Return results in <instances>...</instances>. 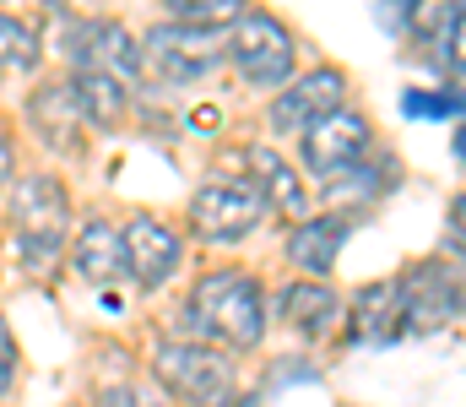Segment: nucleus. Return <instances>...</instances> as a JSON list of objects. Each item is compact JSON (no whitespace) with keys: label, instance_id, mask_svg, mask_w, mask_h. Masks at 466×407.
I'll return each instance as SVG.
<instances>
[{"label":"nucleus","instance_id":"obj_1","mask_svg":"<svg viewBox=\"0 0 466 407\" xmlns=\"http://www.w3.org/2000/svg\"><path fill=\"white\" fill-rule=\"evenodd\" d=\"M190 310H196V321L207 326V342H212V348H233V353L260 348V337H266V326H271V321H266V293H260V282L244 267L207 271V277L190 288Z\"/></svg>","mask_w":466,"mask_h":407},{"label":"nucleus","instance_id":"obj_2","mask_svg":"<svg viewBox=\"0 0 466 407\" xmlns=\"http://www.w3.org/2000/svg\"><path fill=\"white\" fill-rule=\"evenodd\" d=\"M223 60H228L249 87L277 93V87L293 82V71H299L293 27H288L282 16L260 11V5H244L228 27H223Z\"/></svg>","mask_w":466,"mask_h":407},{"label":"nucleus","instance_id":"obj_3","mask_svg":"<svg viewBox=\"0 0 466 407\" xmlns=\"http://www.w3.org/2000/svg\"><path fill=\"white\" fill-rule=\"evenodd\" d=\"M152 381L163 386V397L185 407H233L238 397V370L228 364L223 348L207 342H157L152 353Z\"/></svg>","mask_w":466,"mask_h":407},{"label":"nucleus","instance_id":"obj_4","mask_svg":"<svg viewBox=\"0 0 466 407\" xmlns=\"http://www.w3.org/2000/svg\"><path fill=\"white\" fill-rule=\"evenodd\" d=\"M396 304H401V331L407 337H434L461 321V261L423 256L396 277Z\"/></svg>","mask_w":466,"mask_h":407},{"label":"nucleus","instance_id":"obj_5","mask_svg":"<svg viewBox=\"0 0 466 407\" xmlns=\"http://www.w3.org/2000/svg\"><path fill=\"white\" fill-rule=\"evenodd\" d=\"M141 60H147V76H157L168 87H190V82H207L223 66V33L218 27L157 22L141 38Z\"/></svg>","mask_w":466,"mask_h":407},{"label":"nucleus","instance_id":"obj_6","mask_svg":"<svg viewBox=\"0 0 466 407\" xmlns=\"http://www.w3.org/2000/svg\"><path fill=\"white\" fill-rule=\"evenodd\" d=\"M66 60H76V71H104L115 82H141L147 60H141V38L115 22V16H71L66 27Z\"/></svg>","mask_w":466,"mask_h":407},{"label":"nucleus","instance_id":"obj_7","mask_svg":"<svg viewBox=\"0 0 466 407\" xmlns=\"http://www.w3.org/2000/svg\"><path fill=\"white\" fill-rule=\"evenodd\" d=\"M266 196L255 190V179H207L190 201V229L212 245H238L260 229L266 218Z\"/></svg>","mask_w":466,"mask_h":407},{"label":"nucleus","instance_id":"obj_8","mask_svg":"<svg viewBox=\"0 0 466 407\" xmlns=\"http://www.w3.org/2000/svg\"><path fill=\"white\" fill-rule=\"evenodd\" d=\"M369 147H374L369 115H363L358 104H342V109L320 115V120H309V126L299 131V163H304L315 179H331V174H342L348 163H358Z\"/></svg>","mask_w":466,"mask_h":407},{"label":"nucleus","instance_id":"obj_9","mask_svg":"<svg viewBox=\"0 0 466 407\" xmlns=\"http://www.w3.org/2000/svg\"><path fill=\"white\" fill-rule=\"evenodd\" d=\"M352 82L342 66H315V71H293V82H282L277 87V98H271V131L282 136H299L309 120H320V115H331V109H342L352 104L348 98Z\"/></svg>","mask_w":466,"mask_h":407},{"label":"nucleus","instance_id":"obj_10","mask_svg":"<svg viewBox=\"0 0 466 407\" xmlns=\"http://www.w3.org/2000/svg\"><path fill=\"white\" fill-rule=\"evenodd\" d=\"M119 250H125V277L141 282V288H163L179 256H185V239L157 218V212H136L125 229H119Z\"/></svg>","mask_w":466,"mask_h":407},{"label":"nucleus","instance_id":"obj_11","mask_svg":"<svg viewBox=\"0 0 466 407\" xmlns=\"http://www.w3.org/2000/svg\"><path fill=\"white\" fill-rule=\"evenodd\" d=\"M352 234V212H309L288 234V261L304 277H331Z\"/></svg>","mask_w":466,"mask_h":407},{"label":"nucleus","instance_id":"obj_12","mask_svg":"<svg viewBox=\"0 0 466 407\" xmlns=\"http://www.w3.org/2000/svg\"><path fill=\"white\" fill-rule=\"evenodd\" d=\"M5 207H11L16 234H66V223H71V196H66V185L55 174L11 179Z\"/></svg>","mask_w":466,"mask_h":407},{"label":"nucleus","instance_id":"obj_13","mask_svg":"<svg viewBox=\"0 0 466 407\" xmlns=\"http://www.w3.org/2000/svg\"><path fill=\"white\" fill-rule=\"evenodd\" d=\"M342 337L358 348H390L401 331V304H396V277H374L358 288V299L348 304V326Z\"/></svg>","mask_w":466,"mask_h":407},{"label":"nucleus","instance_id":"obj_14","mask_svg":"<svg viewBox=\"0 0 466 407\" xmlns=\"http://www.w3.org/2000/svg\"><path fill=\"white\" fill-rule=\"evenodd\" d=\"M396 185H401V163L374 141L358 163H348L342 174L326 179V201H337V212H352V207H374V201H385Z\"/></svg>","mask_w":466,"mask_h":407},{"label":"nucleus","instance_id":"obj_15","mask_svg":"<svg viewBox=\"0 0 466 407\" xmlns=\"http://www.w3.org/2000/svg\"><path fill=\"white\" fill-rule=\"evenodd\" d=\"M244 168H249V179H255V190L266 196V207L271 212H282V218H309V207H315V196L304 190V174L277 152V147H244Z\"/></svg>","mask_w":466,"mask_h":407},{"label":"nucleus","instance_id":"obj_16","mask_svg":"<svg viewBox=\"0 0 466 407\" xmlns=\"http://www.w3.org/2000/svg\"><path fill=\"white\" fill-rule=\"evenodd\" d=\"M277 315H282L304 342H320V337L337 331L342 299H337V288H331L326 277H304V282H288V288L277 293Z\"/></svg>","mask_w":466,"mask_h":407},{"label":"nucleus","instance_id":"obj_17","mask_svg":"<svg viewBox=\"0 0 466 407\" xmlns=\"http://www.w3.org/2000/svg\"><path fill=\"white\" fill-rule=\"evenodd\" d=\"M27 120H33V131L44 147H60V152H82V109H76V98H71V82L60 76V82H38L33 87V98H27Z\"/></svg>","mask_w":466,"mask_h":407},{"label":"nucleus","instance_id":"obj_18","mask_svg":"<svg viewBox=\"0 0 466 407\" xmlns=\"http://www.w3.org/2000/svg\"><path fill=\"white\" fill-rule=\"evenodd\" d=\"M71 267L76 277H87L93 288H115L125 277V250H119V229L109 218H87L71 239Z\"/></svg>","mask_w":466,"mask_h":407},{"label":"nucleus","instance_id":"obj_19","mask_svg":"<svg viewBox=\"0 0 466 407\" xmlns=\"http://www.w3.org/2000/svg\"><path fill=\"white\" fill-rule=\"evenodd\" d=\"M71 82V98L82 109V126H98V131H119L130 120V87L104 76V71H76L66 76Z\"/></svg>","mask_w":466,"mask_h":407},{"label":"nucleus","instance_id":"obj_20","mask_svg":"<svg viewBox=\"0 0 466 407\" xmlns=\"http://www.w3.org/2000/svg\"><path fill=\"white\" fill-rule=\"evenodd\" d=\"M11 256H16L22 277L49 282L66 261V234H11Z\"/></svg>","mask_w":466,"mask_h":407},{"label":"nucleus","instance_id":"obj_21","mask_svg":"<svg viewBox=\"0 0 466 407\" xmlns=\"http://www.w3.org/2000/svg\"><path fill=\"white\" fill-rule=\"evenodd\" d=\"M38 55H44L38 22L16 16V11H0V71L5 66H38Z\"/></svg>","mask_w":466,"mask_h":407},{"label":"nucleus","instance_id":"obj_22","mask_svg":"<svg viewBox=\"0 0 466 407\" xmlns=\"http://www.w3.org/2000/svg\"><path fill=\"white\" fill-rule=\"evenodd\" d=\"M244 5H249V0H163L168 22H185V27H218V33L228 27Z\"/></svg>","mask_w":466,"mask_h":407},{"label":"nucleus","instance_id":"obj_23","mask_svg":"<svg viewBox=\"0 0 466 407\" xmlns=\"http://www.w3.org/2000/svg\"><path fill=\"white\" fill-rule=\"evenodd\" d=\"M407 115L418 120H456L461 115V93H407Z\"/></svg>","mask_w":466,"mask_h":407},{"label":"nucleus","instance_id":"obj_24","mask_svg":"<svg viewBox=\"0 0 466 407\" xmlns=\"http://www.w3.org/2000/svg\"><path fill=\"white\" fill-rule=\"evenodd\" d=\"M93 407H168L157 392H147V386H109V392H98Z\"/></svg>","mask_w":466,"mask_h":407},{"label":"nucleus","instance_id":"obj_25","mask_svg":"<svg viewBox=\"0 0 466 407\" xmlns=\"http://www.w3.org/2000/svg\"><path fill=\"white\" fill-rule=\"evenodd\" d=\"M16 386V337H11V321L0 315V397Z\"/></svg>","mask_w":466,"mask_h":407},{"label":"nucleus","instance_id":"obj_26","mask_svg":"<svg viewBox=\"0 0 466 407\" xmlns=\"http://www.w3.org/2000/svg\"><path fill=\"white\" fill-rule=\"evenodd\" d=\"M445 245H451V261H461V245H466V201L451 196V218H445Z\"/></svg>","mask_w":466,"mask_h":407},{"label":"nucleus","instance_id":"obj_27","mask_svg":"<svg viewBox=\"0 0 466 407\" xmlns=\"http://www.w3.org/2000/svg\"><path fill=\"white\" fill-rule=\"evenodd\" d=\"M16 179V147H11V136H5V126H0V190Z\"/></svg>","mask_w":466,"mask_h":407}]
</instances>
